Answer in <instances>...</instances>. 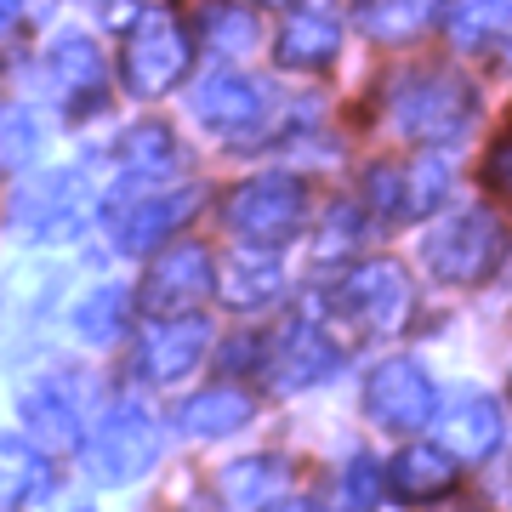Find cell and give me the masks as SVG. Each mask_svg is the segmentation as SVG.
<instances>
[{
  "label": "cell",
  "mask_w": 512,
  "mask_h": 512,
  "mask_svg": "<svg viewBox=\"0 0 512 512\" xmlns=\"http://www.w3.org/2000/svg\"><path fill=\"white\" fill-rule=\"evenodd\" d=\"M308 217V194L296 177H256V183L234 188L228 200V228H234L245 245H285V239L302 228Z\"/></svg>",
  "instance_id": "obj_4"
},
{
  "label": "cell",
  "mask_w": 512,
  "mask_h": 512,
  "mask_svg": "<svg viewBox=\"0 0 512 512\" xmlns=\"http://www.w3.org/2000/svg\"><path fill=\"white\" fill-rule=\"evenodd\" d=\"M86 404H92V387L80 382L74 370H57V376L35 382L29 393H23V404H18L29 444H35L40 456H63V450H74L80 433H86Z\"/></svg>",
  "instance_id": "obj_3"
},
{
  "label": "cell",
  "mask_w": 512,
  "mask_h": 512,
  "mask_svg": "<svg viewBox=\"0 0 512 512\" xmlns=\"http://www.w3.org/2000/svg\"><path fill=\"white\" fill-rule=\"evenodd\" d=\"M256 6H285V0H256Z\"/></svg>",
  "instance_id": "obj_34"
},
{
  "label": "cell",
  "mask_w": 512,
  "mask_h": 512,
  "mask_svg": "<svg viewBox=\"0 0 512 512\" xmlns=\"http://www.w3.org/2000/svg\"><path fill=\"white\" fill-rule=\"evenodd\" d=\"M40 495H52V473L35 456H23L18 444H6V507H29Z\"/></svg>",
  "instance_id": "obj_28"
},
{
  "label": "cell",
  "mask_w": 512,
  "mask_h": 512,
  "mask_svg": "<svg viewBox=\"0 0 512 512\" xmlns=\"http://www.w3.org/2000/svg\"><path fill=\"white\" fill-rule=\"evenodd\" d=\"M217 490L228 507H274L279 495L291 490V467L274 456H245L217 473Z\"/></svg>",
  "instance_id": "obj_17"
},
{
  "label": "cell",
  "mask_w": 512,
  "mask_h": 512,
  "mask_svg": "<svg viewBox=\"0 0 512 512\" xmlns=\"http://www.w3.org/2000/svg\"><path fill=\"white\" fill-rule=\"evenodd\" d=\"M365 194H370L376 211L404 217V165H370L365 171Z\"/></svg>",
  "instance_id": "obj_29"
},
{
  "label": "cell",
  "mask_w": 512,
  "mask_h": 512,
  "mask_svg": "<svg viewBox=\"0 0 512 512\" xmlns=\"http://www.w3.org/2000/svg\"><path fill=\"white\" fill-rule=\"evenodd\" d=\"M501 256V228H495L490 211H461L427 239V268L439 279H456V285H473L495 268Z\"/></svg>",
  "instance_id": "obj_7"
},
{
  "label": "cell",
  "mask_w": 512,
  "mask_h": 512,
  "mask_svg": "<svg viewBox=\"0 0 512 512\" xmlns=\"http://www.w3.org/2000/svg\"><path fill=\"white\" fill-rule=\"evenodd\" d=\"M154 456H160V433H154L148 410L114 404V416H103L97 439L86 444V473L97 484H131L154 467Z\"/></svg>",
  "instance_id": "obj_5"
},
{
  "label": "cell",
  "mask_w": 512,
  "mask_h": 512,
  "mask_svg": "<svg viewBox=\"0 0 512 512\" xmlns=\"http://www.w3.org/2000/svg\"><path fill=\"white\" fill-rule=\"evenodd\" d=\"M336 46H342V18H336L330 0L296 6L285 18V29H279V63L285 69H325L336 57Z\"/></svg>",
  "instance_id": "obj_15"
},
{
  "label": "cell",
  "mask_w": 512,
  "mask_h": 512,
  "mask_svg": "<svg viewBox=\"0 0 512 512\" xmlns=\"http://www.w3.org/2000/svg\"><path fill=\"white\" fill-rule=\"evenodd\" d=\"M188 74V35L165 6H148L126 35V86L137 97H165Z\"/></svg>",
  "instance_id": "obj_2"
},
{
  "label": "cell",
  "mask_w": 512,
  "mask_h": 512,
  "mask_svg": "<svg viewBox=\"0 0 512 512\" xmlns=\"http://www.w3.org/2000/svg\"><path fill=\"white\" fill-rule=\"evenodd\" d=\"M18 6H23V0H6V18H18Z\"/></svg>",
  "instance_id": "obj_33"
},
{
  "label": "cell",
  "mask_w": 512,
  "mask_h": 512,
  "mask_svg": "<svg viewBox=\"0 0 512 512\" xmlns=\"http://www.w3.org/2000/svg\"><path fill=\"white\" fill-rule=\"evenodd\" d=\"M217 291V274H211V251L183 239L171 251L154 256V268L143 279V308L148 313H188L200 296Z\"/></svg>",
  "instance_id": "obj_10"
},
{
  "label": "cell",
  "mask_w": 512,
  "mask_h": 512,
  "mask_svg": "<svg viewBox=\"0 0 512 512\" xmlns=\"http://www.w3.org/2000/svg\"><path fill=\"white\" fill-rule=\"evenodd\" d=\"M484 183H490L501 200H512V131L490 148V160H484Z\"/></svg>",
  "instance_id": "obj_31"
},
{
  "label": "cell",
  "mask_w": 512,
  "mask_h": 512,
  "mask_svg": "<svg viewBox=\"0 0 512 512\" xmlns=\"http://www.w3.org/2000/svg\"><path fill=\"white\" fill-rule=\"evenodd\" d=\"M200 205V188H131V200L114 205V239L120 251H154L165 234H177Z\"/></svg>",
  "instance_id": "obj_8"
},
{
  "label": "cell",
  "mask_w": 512,
  "mask_h": 512,
  "mask_svg": "<svg viewBox=\"0 0 512 512\" xmlns=\"http://www.w3.org/2000/svg\"><path fill=\"white\" fill-rule=\"evenodd\" d=\"M393 490L410 495V501H433V495L456 490V461L439 456V450H404L393 461Z\"/></svg>",
  "instance_id": "obj_22"
},
{
  "label": "cell",
  "mask_w": 512,
  "mask_h": 512,
  "mask_svg": "<svg viewBox=\"0 0 512 512\" xmlns=\"http://www.w3.org/2000/svg\"><path fill=\"white\" fill-rule=\"evenodd\" d=\"M336 365H342V353L325 342V330L308 325V319H296V325H285L274 336V348L262 359V376H268V387H279V393H302V387L336 376Z\"/></svg>",
  "instance_id": "obj_12"
},
{
  "label": "cell",
  "mask_w": 512,
  "mask_h": 512,
  "mask_svg": "<svg viewBox=\"0 0 512 512\" xmlns=\"http://www.w3.org/2000/svg\"><path fill=\"white\" fill-rule=\"evenodd\" d=\"M46 74H52V92L69 103V109H92L103 103V86H109V69H103V52H97L86 35H63L46 57Z\"/></svg>",
  "instance_id": "obj_16"
},
{
  "label": "cell",
  "mask_w": 512,
  "mask_h": 512,
  "mask_svg": "<svg viewBox=\"0 0 512 512\" xmlns=\"http://www.w3.org/2000/svg\"><path fill=\"white\" fill-rule=\"evenodd\" d=\"M183 421V433L194 439H222V433H234L251 421V393H239V387H211V393H194V399L177 410Z\"/></svg>",
  "instance_id": "obj_19"
},
{
  "label": "cell",
  "mask_w": 512,
  "mask_h": 512,
  "mask_svg": "<svg viewBox=\"0 0 512 512\" xmlns=\"http://www.w3.org/2000/svg\"><path fill=\"white\" fill-rule=\"evenodd\" d=\"M433 18H439V0H359V29L382 46L416 40Z\"/></svg>",
  "instance_id": "obj_20"
},
{
  "label": "cell",
  "mask_w": 512,
  "mask_h": 512,
  "mask_svg": "<svg viewBox=\"0 0 512 512\" xmlns=\"http://www.w3.org/2000/svg\"><path fill=\"white\" fill-rule=\"evenodd\" d=\"M205 348H211V325L205 319H194V313L165 319V325L143 330V342H137V376H148V382H177V376H188L205 359Z\"/></svg>",
  "instance_id": "obj_14"
},
{
  "label": "cell",
  "mask_w": 512,
  "mask_h": 512,
  "mask_svg": "<svg viewBox=\"0 0 512 512\" xmlns=\"http://www.w3.org/2000/svg\"><path fill=\"white\" fill-rule=\"evenodd\" d=\"M92 217V200L80 188V171H57L46 183L23 188L18 205H12V222H18L29 239H74Z\"/></svg>",
  "instance_id": "obj_9"
},
{
  "label": "cell",
  "mask_w": 512,
  "mask_h": 512,
  "mask_svg": "<svg viewBox=\"0 0 512 512\" xmlns=\"http://www.w3.org/2000/svg\"><path fill=\"white\" fill-rule=\"evenodd\" d=\"M365 410L393 433H416L433 421V382L416 359H387L365 387Z\"/></svg>",
  "instance_id": "obj_11"
},
{
  "label": "cell",
  "mask_w": 512,
  "mask_h": 512,
  "mask_svg": "<svg viewBox=\"0 0 512 512\" xmlns=\"http://www.w3.org/2000/svg\"><path fill=\"white\" fill-rule=\"evenodd\" d=\"M126 313H131V291L103 285V291H92L80 308H74V336H80V342H97V348H109L114 336L126 330Z\"/></svg>",
  "instance_id": "obj_24"
},
{
  "label": "cell",
  "mask_w": 512,
  "mask_h": 512,
  "mask_svg": "<svg viewBox=\"0 0 512 512\" xmlns=\"http://www.w3.org/2000/svg\"><path fill=\"white\" fill-rule=\"evenodd\" d=\"M512 6L507 0H456L450 6V35L461 40V46H490L501 29H507Z\"/></svg>",
  "instance_id": "obj_27"
},
{
  "label": "cell",
  "mask_w": 512,
  "mask_h": 512,
  "mask_svg": "<svg viewBox=\"0 0 512 512\" xmlns=\"http://www.w3.org/2000/svg\"><path fill=\"white\" fill-rule=\"evenodd\" d=\"M450 200V165L439 154H421L416 165H404V217H427Z\"/></svg>",
  "instance_id": "obj_26"
},
{
  "label": "cell",
  "mask_w": 512,
  "mask_h": 512,
  "mask_svg": "<svg viewBox=\"0 0 512 512\" xmlns=\"http://www.w3.org/2000/svg\"><path fill=\"white\" fill-rule=\"evenodd\" d=\"M35 148H40V120L29 109H12L6 114V165L23 171V165L35 160Z\"/></svg>",
  "instance_id": "obj_30"
},
{
  "label": "cell",
  "mask_w": 512,
  "mask_h": 512,
  "mask_svg": "<svg viewBox=\"0 0 512 512\" xmlns=\"http://www.w3.org/2000/svg\"><path fill=\"white\" fill-rule=\"evenodd\" d=\"M120 165H126V177H165V171H177V143H171V131L160 120H148V126H131L120 137Z\"/></svg>",
  "instance_id": "obj_23"
},
{
  "label": "cell",
  "mask_w": 512,
  "mask_h": 512,
  "mask_svg": "<svg viewBox=\"0 0 512 512\" xmlns=\"http://www.w3.org/2000/svg\"><path fill=\"white\" fill-rule=\"evenodd\" d=\"M330 308L365 330H399L410 319V274H404L399 262H359L330 291Z\"/></svg>",
  "instance_id": "obj_6"
},
{
  "label": "cell",
  "mask_w": 512,
  "mask_h": 512,
  "mask_svg": "<svg viewBox=\"0 0 512 512\" xmlns=\"http://www.w3.org/2000/svg\"><path fill=\"white\" fill-rule=\"evenodd\" d=\"M194 114L222 137H256V126L268 120V92L256 86L251 74L217 69L194 86Z\"/></svg>",
  "instance_id": "obj_13"
},
{
  "label": "cell",
  "mask_w": 512,
  "mask_h": 512,
  "mask_svg": "<svg viewBox=\"0 0 512 512\" xmlns=\"http://www.w3.org/2000/svg\"><path fill=\"white\" fill-rule=\"evenodd\" d=\"M342 490H348L353 507H376V495H382V478H376V467H370V461H353V467H348V484H342Z\"/></svg>",
  "instance_id": "obj_32"
},
{
  "label": "cell",
  "mask_w": 512,
  "mask_h": 512,
  "mask_svg": "<svg viewBox=\"0 0 512 512\" xmlns=\"http://www.w3.org/2000/svg\"><path fill=\"white\" fill-rule=\"evenodd\" d=\"M444 444H450L461 461L490 456L495 444H501V416H495V399H484V393H461V399L450 404V416H444Z\"/></svg>",
  "instance_id": "obj_18"
},
{
  "label": "cell",
  "mask_w": 512,
  "mask_h": 512,
  "mask_svg": "<svg viewBox=\"0 0 512 512\" xmlns=\"http://www.w3.org/2000/svg\"><path fill=\"white\" fill-rule=\"evenodd\" d=\"M279 291H285V274H279V262L268 256V245H256L251 256H234L228 274H222L228 308H268Z\"/></svg>",
  "instance_id": "obj_21"
},
{
  "label": "cell",
  "mask_w": 512,
  "mask_h": 512,
  "mask_svg": "<svg viewBox=\"0 0 512 512\" xmlns=\"http://www.w3.org/2000/svg\"><path fill=\"white\" fill-rule=\"evenodd\" d=\"M393 126L416 143H450L467 120H473V86L450 69H416L393 80Z\"/></svg>",
  "instance_id": "obj_1"
},
{
  "label": "cell",
  "mask_w": 512,
  "mask_h": 512,
  "mask_svg": "<svg viewBox=\"0 0 512 512\" xmlns=\"http://www.w3.org/2000/svg\"><path fill=\"white\" fill-rule=\"evenodd\" d=\"M200 35L211 52H251L256 46V23L245 6L234 0H200Z\"/></svg>",
  "instance_id": "obj_25"
}]
</instances>
